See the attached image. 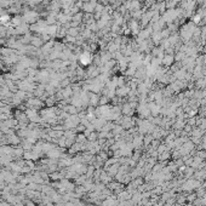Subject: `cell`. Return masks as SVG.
<instances>
[{"mask_svg":"<svg viewBox=\"0 0 206 206\" xmlns=\"http://www.w3.org/2000/svg\"><path fill=\"white\" fill-rule=\"evenodd\" d=\"M173 60H175V58H173L172 55H165L163 57V60H161V63L165 64V66H170L173 62Z\"/></svg>","mask_w":206,"mask_h":206,"instance_id":"1","label":"cell"}]
</instances>
